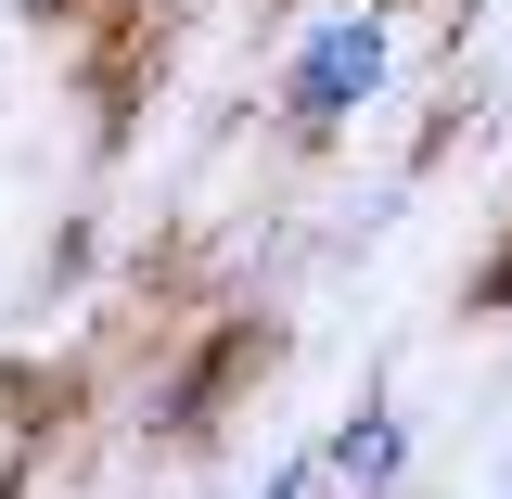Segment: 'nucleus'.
I'll list each match as a JSON object with an SVG mask.
<instances>
[{
  "label": "nucleus",
  "instance_id": "obj_1",
  "mask_svg": "<svg viewBox=\"0 0 512 499\" xmlns=\"http://www.w3.org/2000/svg\"><path fill=\"white\" fill-rule=\"evenodd\" d=\"M372 77H384V39L346 13V26H320V39H308V64H295V116H308V128H320V116H346Z\"/></svg>",
  "mask_w": 512,
  "mask_h": 499
}]
</instances>
